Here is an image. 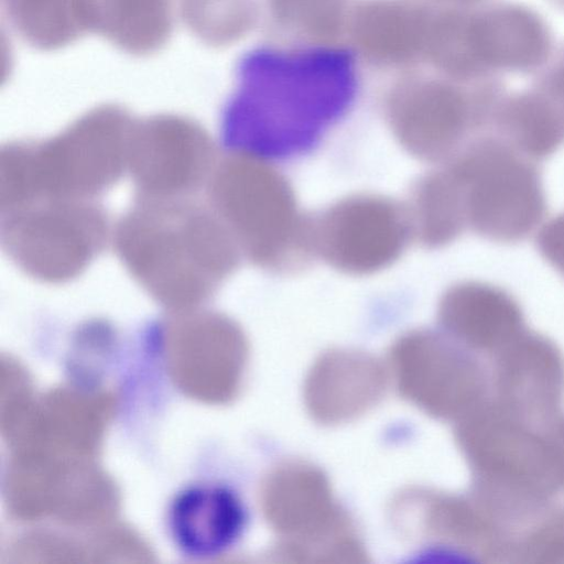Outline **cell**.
Here are the masks:
<instances>
[{
    "label": "cell",
    "mask_w": 564,
    "mask_h": 564,
    "mask_svg": "<svg viewBox=\"0 0 564 564\" xmlns=\"http://www.w3.org/2000/svg\"><path fill=\"white\" fill-rule=\"evenodd\" d=\"M117 246L140 284L173 308L208 297L241 254L217 215L159 200L139 206L122 220Z\"/></svg>",
    "instance_id": "obj_1"
},
{
    "label": "cell",
    "mask_w": 564,
    "mask_h": 564,
    "mask_svg": "<svg viewBox=\"0 0 564 564\" xmlns=\"http://www.w3.org/2000/svg\"><path fill=\"white\" fill-rule=\"evenodd\" d=\"M210 197L241 254L273 272L313 258L310 218L286 176L260 154L239 151L217 169Z\"/></svg>",
    "instance_id": "obj_2"
},
{
    "label": "cell",
    "mask_w": 564,
    "mask_h": 564,
    "mask_svg": "<svg viewBox=\"0 0 564 564\" xmlns=\"http://www.w3.org/2000/svg\"><path fill=\"white\" fill-rule=\"evenodd\" d=\"M129 143L124 129L85 124L47 143L10 145L2 153L1 197L21 206L101 192L119 176Z\"/></svg>",
    "instance_id": "obj_3"
},
{
    "label": "cell",
    "mask_w": 564,
    "mask_h": 564,
    "mask_svg": "<svg viewBox=\"0 0 564 564\" xmlns=\"http://www.w3.org/2000/svg\"><path fill=\"white\" fill-rule=\"evenodd\" d=\"M262 513L279 538L275 555L292 563L355 564L366 550L325 475L302 462L273 468L260 489Z\"/></svg>",
    "instance_id": "obj_4"
},
{
    "label": "cell",
    "mask_w": 564,
    "mask_h": 564,
    "mask_svg": "<svg viewBox=\"0 0 564 564\" xmlns=\"http://www.w3.org/2000/svg\"><path fill=\"white\" fill-rule=\"evenodd\" d=\"M446 163L462 189L467 229L511 243L541 223L546 204L539 171L507 141H474Z\"/></svg>",
    "instance_id": "obj_5"
},
{
    "label": "cell",
    "mask_w": 564,
    "mask_h": 564,
    "mask_svg": "<svg viewBox=\"0 0 564 564\" xmlns=\"http://www.w3.org/2000/svg\"><path fill=\"white\" fill-rule=\"evenodd\" d=\"M471 352L446 333L411 330L391 347L389 376L412 404L458 422L487 402L488 377Z\"/></svg>",
    "instance_id": "obj_6"
},
{
    "label": "cell",
    "mask_w": 564,
    "mask_h": 564,
    "mask_svg": "<svg viewBox=\"0 0 564 564\" xmlns=\"http://www.w3.org/2000/svg\"><path fill=\"white\" fill-rule=\"evenodd\" d=\"M313 257L354 276L392 265L413 241L404 203L379 194L344 197L310 218Z\"/></svg>",
    "instance_id": "obj_7"
},
{
    "label": "cell",
    "mask_w": 564,
    "mask_h": 564,
    "mask_svg": "<svg viewBox=\"0 0 564 564\" xmlns=\"http://www.w3.org/2000/svg\"><path fill=\"white\" fill-rule=\"evenodd\" d=\"M18 207L3 224L9 256L29 274L61 282L78 274L100 250L106 237L104 214L78 199H45Z\"/></svg>",
    "instance_id": "obj_8"
},
{
    "label": "cell",
    "mask_w": 564,
    "mask_h": 564,
    "mask_svg": "<svg viewBox=\"0 0 564 564\" xmlns=\"http://www.w3.org/2000/svg\"><path fill=\"white\" fill-rule=\"evenodd\" d=\"M164 351L172 380L194 399L226 402L241 387L248 343L241 328L221 314H186L171 321Z\"/></svg>",
    "instance_id": "obj_9"
},
{
    "label": "cell",
    "mask_w": 564,
    "mask_h": 564,
    "mask_svg": "<svg viewBox=\"0 0 564 564\" xmlns=\"http://www.w3.org/2000/svg\"><path fill=\"white\" fill-rule=\"evenodd\" d=\"M392 522L420 544L480 561L509 560L510 533L475 497L411 488L392 501Z\"/></svg>",
    "instance_id": "obj_10"
},
{
    "label": "cell",
    "mask_w": 564,
    "mask_h": 564,
    "mask_svg": "<svg viewBox=\"0 0 564 564\" xmlns=\"http://www.w3.org/2000/svg\"><path fill=\"white\" fill-rule=\"evenodd\" d=\"M116 399L110 392L54 389L35 398L20 423L4 437L13 451L65 459L95 457Z\"/></svg>",
    "instance_id": "obj_11"
},
{
    "label": "cell",
    "mask_w": 564,
    "mask_h": 564,
    "mask_svg": "<svg viewBox=\"0 0 564 564\" xmlns=\"http://www.w3.org/2000/svg\"><path fill=\"white\" fill-rule=\"evenodd\" d=\"M491 401L511 415L546 425L564 397V358L549 338L524 329L494 355Z\"/></svg>",
    "instance_id": "obj_12"
},
{
    "label": "cell",
    "mask_w": 564,
    "mask_h": 564,
    "mask_svg": "<svg viewBox=\"0 0 564 564\" xmlns=\"http://www.w3.org/2000/svg\"><path fill=\"white\" fill-rule=\"evenodd\" d=\"M388 379V368L373 356L355 349H332L321 355L307 373L305 404L317 422H349L379 403Z\"/></svg>",
    "instance_id": "obj_13"
},
{
    "label": "cell",
    "mask_w": 564,
    "mask_h": 564,
    "mask_svg": "<svg viewBox=\"0 0 564 564\" xmlns=\"http://www.w3.org/2000/svg\"><path fill=\"white\" fill-rule=\"evenodd\" d=\"M130 139L128 160L140 189L167 199L195 187L209 169L210 142L198 129L148 126Z\"/></svg>",
    "instance_id": "obj_14"
},
{
    "label": "cell",
    "mask_w": 564,
    "mask_h": 564,
    "mask_svg": "<svg viewBox=\"0 0 564 564\" xmlns=\"http://www.w3.org/2000/svg\"><path fill=\"white\" fill-rule=\"evenodd\" d=\"M438 321L457 343L496 355L525 328L519 303L506 290L480 281H462L442 295Z\"/></svg>",
    "instance_id": "obj_15"
},
{
    "label": "cell",
    "mask_w": 564,
    "mask_h": 564,
    "mask_svg": "<svg viewBox=\"0 0 564 564\" xmlns=\"http://www.w3.org/2000/svg\"><path fill=\"white\" fill-rule=\"evenodd\" d=\"M398 143L425 162H447L457 154L465 132L462 110L447 100L414 99L391 116Z\"/></svg>",
    "instance_id": "obj_16"
},
{
    "label": "cell",
    "mask_w": 564,
    "mask_h": 564,
    "mask_svg": "<svg viewBox=\"0 0 564 564\" xmlns=\"http://www.w3.org/2000/svg\"><path fill=\"white\" fill-rule=\"evenodd\" d=\"M405 204L413 241L426 248H442L467 229L458 180L445 165L422 176Z\"/></svg>",
    "instance_id": "obj_17"
},
{
    "label": "cell",
    "mask_w": 564,
    "mask_h": 564,
    "mask_svg": "<svg viewBox=\"0 0 564 564\" xmlns=\"http://www.w3.org/2000/svg\"><path fill=\"white\" fill-rule=\"evenodd\" d=\"M241 510L235 497L220 488L193 489L183 495L173 510L177 541L194 553H213L236 536Z\"/></svg>",
    "instance_id": "obj_18"
},
{
    "label": "cell",
    "mask_w": 564,
    "mask_h": 564,
    "mask_svg": "<svg viewBox=\"0 0 564 564\" xmlns=\"http://www.w3.org/2000/svg\"><path fill=\"white\" fill-rule=\"evenodd\" d=\"M516 536L512 561L564 563V507L550 503Z\"/></svg>",
    "instance_id": "obj_19"
},
{
    "label": "cell",
    "mask_w": 564,
    "mask_h": 564,
    "mask_svg": "<svg viewBox=\"0 0 564 564\" xmlns=\"http://www.w3.org/2000/svg\"><path fill=\"white\" fill-rule=\"evenodd\" d=\"M13 563L94 562L91 535L75 540L56 533H32L15 541L8 553Z\"/></svg>",
    "instance_id": "obj_20"
},
{
    "label": "cell",
    "mask_w": 564,
    "mask_h": 564,
    "mask_svg": "<svg viewBox=\"0 0 564 564\" xmlns=\"http://www.w3.org/2000/svg\"><path fill=\"white\" fill-rule=\"evenodd\" d=\"M0 373V429L3 436L22 420L35 397L28 372L17 360L2 357Z\"/></svg>",
    "instance_id": "obj_21"
},
{
    "label": "cell",
    "mask_w": 564,
    "mask_h": 564,
    "mask_svg": "<svg viewBox=\"0 0 564 564\" xmlns=\"http://www.w3.org/2000/svg\"><path fill=\"white\" fill-rule=\"evenodd\" d=\"M536 247L544 260L564 278V212L541 228Z\"/></svg>",
    "instance_id": "obj_22"
}]
</instances>
